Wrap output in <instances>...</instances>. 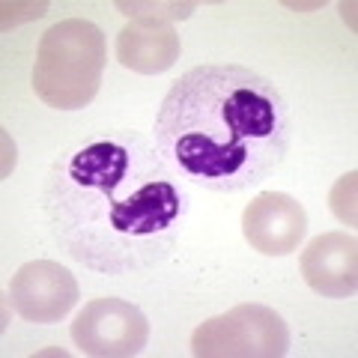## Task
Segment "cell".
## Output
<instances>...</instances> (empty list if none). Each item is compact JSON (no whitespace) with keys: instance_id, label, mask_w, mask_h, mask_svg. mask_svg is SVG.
Returning a JSON list of instances; mask_svg holds the SVG:
<instances>
[{"instance_id":"1","label":"cell","mask_w":358,"mask_h":358,"mask_svg":"<svg viewBox=\"0 0 358 358\" xmlns=\"http://www.w3.org/2000/svg\"><path fill=\"white\" fill-rule=\"evenodd\" d=\"M293 114L268 78L236 63L188 69L155 117L159 150L212 192H242L284 162Z\"/></svg>"},{"instance_id":"2","label":"cell","mask_w":358,"mask_h":358,"mask_svg":"<svg viewBox=\"0 0 358 358\" xmlns=\"http://www.w3.org/2000/svg\"><path fill=\"white\" fill-rule=\"evenodd\" d=\"M129 167L131 152L122 143L96 141L69 162V182L81 192L96 194L84 203H102L96 212L105 230H110V251H150L143 245L173 227L179 215V192L167 179H150L126 200H117L114 192L129 176Z\"/></svg>"},{"instance_id":"3","label":"cell","mask_w":358,"mask_h":358,"mask_svg":"<svg viewBox=\"0 0 358 358\" xmlns=\"http://www.w3.org/2000/svg\"><path fill=\"white\" fill-rule=\"evenodd\" d=\"M105 72V33L93 21L66 18L39 39L33 90L48 108L78 110L99 93Z\"/></svg>"},{"instance_id":"4","label":"cell","mask_w":358,"mask_h":358,"mask_svg":"<svg viewBox=\"0 0 358 358\" xmlns=\"http://www.w3.org/2000/svg\"><path fill=\"white\" fill-rule=\"evenodd\" d=\"M289 350V329L268 305H236L197 326L192 352L197 358H281Z\"/></svg>"},{"instance_id":"5","label":"cell","mask_w":358,"mask_h":358,"mask_svg":"<svg viewBox=\"0 0 358 358\" xmlns=\"http://www.w3.org/2000/svg\"><path fill=\"white\" fill-rule=\"evenodd\" d=\"M72 341L84 355L126 358L138 355L150 341L147 317L126 299L105 296L87 301L72 322Z\"/></svg>"},{"instance_id":"6","label":"cell","mask_w":358,"mask_h":358,"mask_svg":"<svg viewBox=\"0 0 358 358\" xmlns=\"http://www.w3.org/2000/svg\"><path fill=\"white\" fill-rule=\"evenodd\" d=\"M78 281L66 266L54 260H30L13 275L9 284V299L21 320L36 322V326H51L60 322L66 313L75 308Z\"/></svg>"},{"instance_id":"7","label":"cell","mask_w":358,"mask_h":358,"mask_svg":"<svg viewBox=\"0 0 358 358\" xmlns=\"http://www.w3.org/2000/svg\"><path fill=\"white\" fill-rule=\"evenodd\" d=\"M242 233L263 257H287L305 239L308 212L284 192H260L242 212Z\"/></svg>"},{"instance_id":"8","label":"cell","mask_w":358,"mask_h":358,"mask_svg":"<svg viewBox=\"0 0 358 358\" xmlns=\"http://www.w3.org/2000/svg\"><path fill=\"white\" fill-rule=\"evenodd\" d=\"M301 275L313 293L350 299L358 289V242L350 233H322L301 251Z\"/></svg>"},{"instance_id":"9","label":"cell","mask_w":358,"mask_h":358,"mask_svg":"<svg viewBox=\"0 0 358 358\" xmlns=\"http://www.w3.org/2000/svg\"><path fill=\"white\" fill-rule=\"evenodd\" d=\"M182 42L171 24L155 21H131L117 36V60L131 72L159 75L179 60Z\"/></svg>"}]
</instances>
